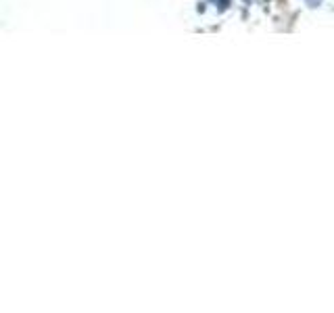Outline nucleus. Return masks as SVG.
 <instances>
[]
</instances>
